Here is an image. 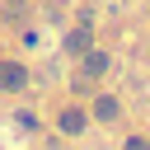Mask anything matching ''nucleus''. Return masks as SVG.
Wrapping results in <instances>:
<instances>
[{
	"label": "nucleus",
	"mask_w": 150,
	"mask_h": 150,
	"mask_svg": "<svg viewBox=\"0 0 150 150\" xmlns=\"http://www.w3.org/2000/svg\"><path fill=\"white\" fill-rule=\"evenodd\" d=\"M28 84V70L19 66V61H0V89H9V94H19Z\"/></svg>",
	"instance_id": "f257e3e1"
},
{
	"label": "nucleus",
	"mask_w": 150,
	"mask_h": 150,
	"mask_svg": "<svg viewBox=\"0 0 150 150\" xmlns=\"http://www.w3.org/2000/svg\"><path fill=\"white\" fill-rule=\"evenodd\" d=\"M61 131H66V136H80V131H84V112H75V108L61 112Z\"/></svg>",
	"instance_id": "f03ea898"
},
{
	"label": "nucleus",
	"mask_w": 150,
	"mask_h": 150,
	"mask_svg": "<svg viewBox=\"0 0 150 150\" xmlns=\"http://www.w3.org/2000/svg\"><path fill=\"white\" fill-rule=\"evenodd\" d=\"M103 70H108V56L103 52H89L84 56V75H103Z\"/></svg>",
	"instance_id": "7ed1b4c3"
},
{
	"label": "nucleus",
	"mask_w": 150,
	"mask_h": 150,
	"mask_svg": "<svg viewBox=\"0 0 150 150\" xmlns=\"http://www.w3.org/2000/svg\"><path fill=\"white\" fill-rule=\"evenodd\" d=\"M84 47H89V33H84V28H80V33H70V38H66V52H84Z\"/></svg>",
	"instance_id": "20e7f679"
},
{
	"label": "nucleus",
	"mask_w": 150,
	"mask_h": 150,
	"mask_svg": "<svg viewBox=\"0 0 150 150\" xmlns=\"http://www.w3.org/2000/svg\"><path fill=\"white\" fill-rule=\"evenodd\" d=\"M94 112H98V117H117V103H112V98H98Z\"/></svg>",
	"instance_id": "39448f33"
}]
</instances>
